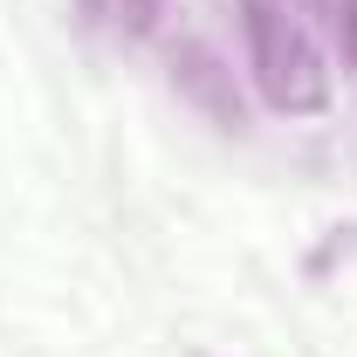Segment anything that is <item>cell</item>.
Here are the masks:
<instances>
[{
    "label": "cell",
    "mask_w": 357,
    "mask_h": 357,
    "mask_svg": "<svg viewBox=\"0 0 357 357\" xmlns=\"http://www.w3.org/2000/svg\"><path fill=\"white\" fill-rule=\"evenodd\" d=\"M241 42H248V76L255 96L282 117H316L330 110V62L316 28L282 7V0H241Z\"/></svg>",
    "instance_id": "1"
},
{
    "label": "cell",
    "mask_w": 357,
    "mask_h": 357,
    "mask_svg": "<svg viewBox=\"0 0 357 357\" xmlns=\"http://www.w3.org/2000/svg\"><path fill=\"white\" fill-rule=\"evenodd\" d=\"M165 69H172V89L206 117V124H220V131H248V96H241L227 55L206 42V35H178V42H165Z\"/></svg>",
    "instance_id": "2"
},
{
    "label": "cell",
    "mask_w": 357,
    "mask_h": 357,
    "mask_svg": "<svg viewBox=\"0 0 357 357\" xmlns=\"http://www.w3.org/2000/svg\"><path fill=\"white\" fill-rule=\"evenodd\" d=\"M323 28H330V42L344 48V69H357V0H330Z\"/></svg>",
    "instance_id": "3"
},
{
    "label": "cell",
    "mask_w": 357,
    "mask_h": 357,
    "mask_svg": "<svg viewBox=\"0 0 357 357\" xmlns=\"http://www.w3.org/2000/svg\"><path fill=\"white\" fill-rule=\"evenodd\" d=\"M110 14H117V28H124V35H151V28H158V14H165V0H110Z\"/></svg>",
    "instance_id": "4"
},
{
    "label": "cell",
    "mask_w": 357,
    "mask_h": 357,
    "mask_svg": "<svg viewBox=\"0 0 357 357\" xmlns=\"http://www.w3.org/2000/svg\"><path fill=\"white\" fill-rule=\"evenodd\" d=\"M282 7H296V14L310 21V28H323V7H330V0H282Z\"/></svg>",
    "instance_id": "5"
}]
</instances>
